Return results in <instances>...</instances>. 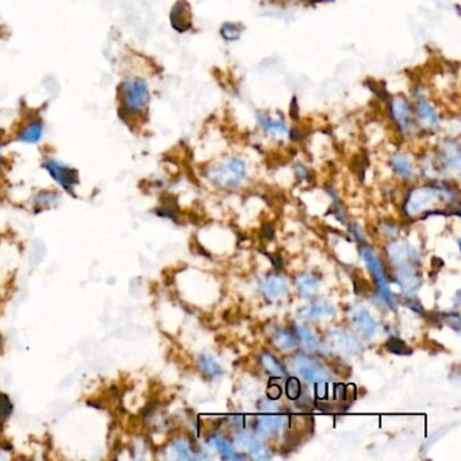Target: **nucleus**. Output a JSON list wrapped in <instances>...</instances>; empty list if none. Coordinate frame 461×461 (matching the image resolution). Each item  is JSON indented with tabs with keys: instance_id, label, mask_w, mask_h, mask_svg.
Instances as JSON below:
<instances>
[{
	"instance_id": "nucleus-1",
	"label": "nucleus",
	"mask_w": 461,
	"mask_h": 461,
	"mask_svg": "<svg viewBox=\"0 0 461 461\" xmlns=\"http://www.w3.org/2000/svg\"><path fill=\"white\" fill-rule=\"evenodd\" d=\"M148 84L138 77H130L120 86V99L123 110L127 113L140 114L148 108Z\"/></svg>"
},
{
	"instance_id": "nucleus-2",
	"label": "nucleus",
	"mask_w": 461,
	"mask_h": 461,
	"mask_svg": "<svg viewBox=\"0 0 461 461\" xmlns=\"http://www.w3.org/2000/svg\"><path fill=\"white\" fill-rule=\"evenodd\" d=\"M245 173H246L245 163L241 159L233 157L212 168L208 172V178L221 187L233 188L237 187L242 181V178H245Z\"/></svg>"
},
{
	"instance_id": "nucleus-3",
	"label": "nucleus",
	"mask_w": 461,
	"mask_h": 461,
	"mask_svg": "<svg viewBox=\"0 0 461 461\" xmlns=\"http://www.w3.org/2000/svg\"><path fill=\"white\" fill-rule=\"evenodd\" d=\"M44 168L57 184H59L65 191L72 193L74 187L79 184V175L77 171L61 163L55 159H46L44 161Z\"/></svg>"
},
{
	"instance_id": "nucleus-4",
	"label": "nucleus",
	"mask_w": 461,
	"mask_h": 461,
	"mask_svg": "<svg viewBox=\"0 0 461 461\" xmlns=\"http://www.w3.org/2000/svg\"><path fill=\"white\" fill-rule=\"evenodd\" d=\"M361 254H363L364 261L367 263V266L370 268V271H371V273L375 278V283L377 285V290H379L380 295L389 306H394V297H392V294H391V291L388 288L385 267H383L382 261L377 258V256L370 248H363Z\"/></svg>"
},
{
	"instance_id": "nucleus-5",
	"label": "nucleus",
	"mask_w": 461,
	"mask_h": 461,
	"mask_svg": "<svg viewBox=\"0 0 461 461\" xmlns=\"http://www.w3.org/2000/svg\"><path fill=\"white\" fill-rule=\"evenodd\" d=\"M294 367L306 383L324 385L329 380V372L310 357L297 356L294 361Z\"/></svg>"
},
{
	"instance_id": "nucleus-6",
	"label": "nucleus",
	"mask_w": 461,
	"mask_h": 461,
	"mask_svg": "<svg viewBox=\"0 0 461 461\" xmlns=\"http://www.w3.org/2000/svg\"><path fill=\"white\" fill-rule=\"evenodd\" d=\"M440 202V191L423 187V188H416L413 193H410L406 210L409 214L414 215L426 211L428 208L433 207L436 203Z\"/></svg>"
},
{
	"instance_id": "nucleus-7",
	"label": "nucleus",
	"mask_w": 461,
	"mask_h": 461,
	"mask_svg": "<svg viewBox=\"0 0 461 461\" xmlns=\"http://www.w3.org/2000/svg\"><path fill=\"white\" fill-rule=\"evenodd\" d=\"M389 111H391V115L395 120V123L401 129L402 133H410L413 129L414 120H413V110H411L409 102L401 96L394 98L391 101Z\"/></svg>"
},
{
	"instance_id": "nucleus-8",
	"label": "nucleus",
	"mask_w": 461,
	"mask_h": 461,
	"mask_svg": "<svg viewBox=\"0 0 461 461\" xmlns=\"http://www.w3.org/2000/svg\"><path fill=\"white\" fill-rule=\"evenodd\" d=\"M327 340L336 351L343 355H358V352L361 351V345L357 341L356 337L346 333L345 330H330V333L327 334Z\"/></svg>"
},
{
	"instance_id": "nucleus-9",
	"label": "nucleus",
	"mask_w": 461,
	"mask_h": 461,
	"mask_svg": "<svg viewBox=\"0 0 461 461\" xmlns=\"http://www.w3.org/2000/svg\"><path fill=\"white\" fill-rule=\"evenodd\" d=\"M388 254L397 267L414 266L418 261V253L406 242H394L388 246Z\"/></svg>"
},
{
	"instance_id": "nucleus-10",
	"label": "nucleus",
	"mask_w": 461,
	"mask_h": 461,
	"mask_svg": "<svg viewBox=\"0 0 461 461\" xmlns=\"http://www.w3.org/2000/svg\"><path fill=\"white\" fill-rule=\"evenodd\" d=\"M169 18H171L172 28L178 33H184V31L191 29V26H193L191 7L186 0L176 1V4L171 10Z\"/></svg>"
},
{
	"instance_id": "nucleus-11",
	"label": "nucleus",
	"mask_w": 461,
	"mask_h": 461,
	"mask_svg": "<svg viewBox=\"0 0 461 461\" xmlns=\"http://www.w3.org/2000/svg\"><path fill=\"white\" fill-rule=\"evenodd\" d=\"M352 324L364 338H371L376 334L377 324L365 307H356L352 312Z\"/></svg>"
},
{
	"instance_id": "nucleus-12",
	"label": "nucleus",
	"mask_w": 461,
	"mask_h": 461,
	"mask_svg": "<svg viewBox=\"0 0 461 461\" xmlns=\"http://www.w3.org/2000/svg\"><path fill=\"white\" fill-rule=\"evenodd\" d=\"M260 288H261L264 297L271 299V300H275L285 294L287 284L279 276H268L261 283Z\"/></svg>"
},
{
	"instance_id": "nucleus-13",
	"label": "nucleus",
	"mask_w": 461,
	"mask_h": 461,
	"mask_svg": "<svg viewBox=\"0 0 461 461\" xmlns=\"http://www.w3.org/2000/svg\"><path fill=\"white\" fill-rule=\"evenodd\" d=\"M44 137V123L41 120H33L26 125L19 134L18 140L25 144H37Z\"/></svg>"
},
{
	"instance_id": "nucleus-14",
	"label": "nucleus",
	"mask_w": 461,
	"mask_h": 461,
	"mask_svg": "<svg viewBox=\"0 0 461 461\" xmlns=\"http://www.w3.org/2000/svg\"><path fill=\"white\" fill-rule=\"evenodd\" d=\"M237 441L241 445L248 448L249 453L252 455L254 459H258V460L271 459V455H269L267 448L263 445L260 441L254 440L251 436L241 434V436H238Z\"/></svg>"
},
{
	"instance_id": "nucleus-15",
	"label": "nucleus",
	"mask_w": 461,
	"mask_h": 461,
	"mask_svg": "<svg viewBox=\"0 0 461 461\" xmlns=\"http://www.w3.org/2000/svg\"><path fill=\"white\" fill-rule=\"evenodd\" d=\"M398 279L402 288L407 292H413L421 284V279L416 275L413 266H401L398 267Z\"/></svg>"
},
{
	"instance_id": "nucleus-16",
	"label": "nucleus",
	"mask_w": 461,
	"mask_h": 461,
	"mask_svg": "<svg viewBox=\"0 0 461 461\" xmlns=\"http://www.w3.org/2000/svg\"><path fill=\"white\" fill-rule=\"evenodd\" d=\"M284 425L283 416H261L256 422V429L261 434H272L280 431Z\"/></svg>"
},
{
	"instance_id": "nucleus-17",
	"label": "nucleus",
	"mask_w": 461,
	"mask_h": 461,
	"mask_svg": "<svg viewBox=\"0 0 461 461\" xmlns=\"http://www.w3.org/2000/svg\"><path fill=\"white\" fill-rule=\"evenodd\" d=\"M333 306L329 305L326 302H317V303H312L309 307L300 310L297 312V315L300 318H305V319H312V318H318V317H322V315H330L333 314Z\"/></svg>"
},
{
	"instance_id": "nucleus-18",
	"label": "nucleus",
	"mask_w": 461,
	"mask_h": 461,
	"mask_svg": "<svg viewBox=\"0 0 461 461\" xmlns=\"http://www.w3.org/2000/svg\"><path fill=\"white\" fill-rule=\"evenodd\" d=\"M416 110H418V114H419L421 119H423L428 125H431L433 127H437L438 126V123H440L438 114L434 110V107L426 99L421 98L416 102Z\"/></svg>"
},
{
	"instance_id": "nucleus-19",
	"label": "nucleus",
	"mask_w": 461,
	"mask_h": 461,
	"mask_svg": "<svg viewBox=\"0 0 461 461\" xmlns=\"http://www.w3.org/2000/svg\"><path fill=\"white\" fill-rule=\"evenodd\" d=\"M258 122L263 126V129L268 133L279 134V135L288 133V127H287V125L284 123V120H282V119H273L260 114L258 115Z\"/></svg>"
},
{
	"instance_id": "nucleus-20",
	"label": "nucleus",
	"mask_w": 461,
	"mask_h": 461,
	"mask_svg": "<svg viewBox=\"0 0 461 461\" xmlns=\"http://www.w3.org/2000/svg\"><path fill=\"white\" fill-rule=\"evenodd\" d=\"M297 290L303 295H312L318 291L319 287V280L314 278L310 273H303L297 278Z\"/></svg>"
},
{
	"instance_id": "nucleus-21",
	"label": "nucleus",
	"mask_w": 461,
	"mask_h": 461,
	"mask_svg": "<svg viewBox=\"0 0 461 461\" xmlns=\"http://www.w3.org/2000/svg\"><path fill=\"white\" fill-rule=\"evenodd\" d=\"M273 342L278 348H280L283 351H294L297 349V341L295 340V337L287 331V330H278L276 334H275V338H273Z\"/></svg>"
},
{
	"instance_id": "nucleus-22",
	"label": "nucleus",
	"mask_w": 461,
	"mask_h": 461,
	"mask_svg": "<svg viewBox=\"0 0 461 461\" xmlns=\"http://www.w3.org/2000/svg\"><path fill=\"white\" fill-rule=\"evenodd\" d=\"M199 367L208 376H220V375H222V368L220 367V364L212 357L206 355V353L199 356Z\"/></svg>"
},
{
	"instance_id": "nucleus-23",
	"label": "nucleus",
	"mask_w": 461,
	"mask_h": 461,
	"mask_svg": "<svg viewBox=\"0 0 461 461\" xmlns=\"http://www.w3.org/2000/svg\"><path fill=\"white\" fill-rule=\"evenodd\" d=\"M261 363H263L264 368H266L271 375H273V376H276V377H278V376L282 377V376L285 375V370L283 368L282 364H280L275 357L272 356V355H269V353H263V356H261Z\"/></svg>"
},
{
	"instance_id": "nucleus-24",
	"label": "nucleus",
	"mask_w": 461,
	"mask_h": 461,
	"mask_svg": "<svg viewBox=\"0 0 461 461\" xmlns=\"http://www.w3.org/2000/svg\"><path fill=\"white\" fill-rule=\"evenodd\" d=\"M391 165L397 173H399L404 178H410L413 173L411 164L409 161V159L404 156H394L391 160Z\"/></svg>"
},
{
	"instance_id": "nucleus-25",
	"label": "nucleus",
	"mask_w": 461,
	"mask_h": 461,
	"mask_svg": "<svg viewBox=\"0 0 461 461\" xmlns=\"http://www.w3.org/2000/svg\"><path fill=\"white\" fill-rule=\"evenodd\" d=\"M210 443L217 448V450L222 455L223 459H241V456L234 452V449L221 437H212Z\"/></svg>"
},
{
	"instance_id": "nucleus-26",
	"label": "nucleus",
	"mask_w": 461,
	"mask_h": 461,
	"mask_svg": "<svg viewBox=\"0 0 461 461\" xmlns=\"http://www.w3.org/2000/svg\"><path fill=\"white\" fill-rule=\"evenodd\" d=\"M297 331L299 337H300V340L303 342V345L309 351H318V349H321V343H319L318 338L312 334L310 330H307L306 327L297 326Z\"/></svg>"
},
{
	"instance_id": "nucleus-27",
	"label": "nucleus",
	"mask_w": 461,
	"mask_h": 461,
	"mask_svg": "<svg viewBox=\"0 0 461 461\" xmlns=\"http://www.w3.org/2000/svg\"><path fill=\"white\" fill-rule=\"evenodd\" d=\"M244 31V26L239 23H233V22H226L223 23L221 28V35L226 41H237Z\"/></svg>"
},
{
	"instance_id": "nucleus-28",
	"label": "nucleus",
	"mask_w": 461,
	"mask_h": 461,
	"mask_svg": "<svg viewBox=\"0 0 461 461\" xmlns=\"http://www.w3.org/2000/svg\"><path fill=\"white\" fill-rule=\"evenodd\" d=\"M172 452L175 453V456L181 460H190L193 459V453L190 450V446L186 441L178 440L176 443H173L172 445Z\"/></svg>"
},
{
	"instance_id": "nucleus-29",
	"label": "nucleus",
	"mask_w": 461,
	"mask_h": 461,
	"mask_svg": "<svg viewBox=\"0 0 461 461\" xmlns=\"http://www.w3.org/2000/svg\"><path fill=\"white\" fill-rule=\"evenodd\" d=\"M57 200H59V196L56 193L45 191V193H40L35 196L34 205L35 206H41V208H44L50 206V205H55Z\"/></svg>"
},
{
	"instance_id": "nucleus-30",
	"label": "nucleus",
	"mask_w": 461,
	"mask_h": 461,
	"mask_svg": "<svg viewBox=\"0 0 461 461\" xmlns=\"http://www.w3.org/2000/svg\"><path fill=\"white\" fill-rule=\"evenodd\" d=\"M387 348L394 355H409L410 353V349L407 348V345L398 338H389L387 342Z\"/></svg>"
},
{
	"instance_id": "nucleus-31",
	"label": "nucleus",
	"mask_w": 461,
	"mask_h": 461,
	"mask_svg": "<svg viewBox=\"0 0 461 461\" xmlns=\"http://www.w3.org/2000/svg\"><path fill=\"white\" fill-rule=\"evenodd\" d=\"M285 391H287V397L292 401L297 399L300 397V383L297 380V377H290L287 380V385H285Z\"/></svg>"
},
{
	"instance_id": "nucleus-32",
	"label": "nucleus",
	"mask_w": 461,
	"mask_h": 461,
	"mask_svg": "<svg viewBox=\"0 0 461 461\" xmlns=\"http://www.w3.org/2000/svg\"><path fill=\"white\" fill-rule=\"evenodd\" d=\"M267 394L271 399H276V398L280 397L282 389H280V387L279 386H269V388L267 389Z\"/></svg>"
},
{
	"instance_id": "nucleus-33",
	"label": "nucleus",
	"mask_w": 461,
	"mask_h": 461,
	"mask_svg": "<svg viewBox=\"0 0 461 461\" xmlns=\"http://www.w3.org/2000/svg\"><path fill=\"white\" fill-rule=\"evenodd\" d=\"M297 98H294V101H292V103H291V117H292V118H297V114H295L297 111Z\"/></svg>"
}]
</instances>
